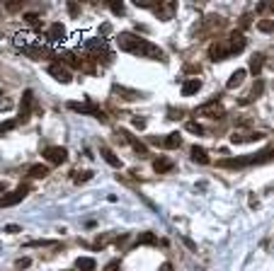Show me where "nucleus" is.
<instances>
[{
	"instance_id": "obj_27",
	"label": "nucleus",
	"mask_w": 274,
	"mask_h": 271,
	"mask_svg": "<svg viewBox=\"0 0 274 271\" xmlns=\"http://www.w3.org/2000/svg\"><path fill=\"white\" fill-rule=\"evenodd\" d=\"M88 180H92V172H88V170H83V172H73V181H75V184L88 181Z\"/></svg>"
},
{
	"instance_id": "obj_19",
	"label": "nucleus",
	"mask_w": 274,
	"mask_h": 271,
	"mask_svg": "<svg viewBox=\"0 0 274 271\" xmlns=\"http://www.w3.org/2000/svg\"><path fill=\"white\" fill-rule=\"evenodd\" d=\"M29 177H32V180H44V177H49V167H46V165H32V167H29Z\"/></svg>"
},
{
	"instance_id": "obj_5",
	"label": "nucleus",
	"mask_w": 274,
	"mask_h": 271,
	"mask_svg": "<svg viewBox=\"0 0 274 271\" xmlns=\"http://www.w3.org/2000/svg\"><path fill=\"white\" fill-rule=\"evenodd\" d=\"M68 109H73L78 114H90V116L100 119V121H107V114H105L100 107L90 104V102H83V104H80V102H68Z\"/></svg>"
},
{
	"instance_id": "obj_28",
	"label": "nucleus",
	"mask_w": 274,
	"mask_h": 271,
	"mask_svg": "<svg viewBox=\"0 0 274 271\" xmlns=\"http://www.w3.org/2000/svg\"><path fill=\"white\" fill-rule=\"evenodd\" d=\"M184 128H187L189 133H197V136H201V133H204V128H201L197 121H187V124H184Z\"/></svg>"
},
{
	"instance_id": "obj_26",
	"label": "nucleus",
	"mask_w": 274,
	"mask_h": 271,
	"mask_svg": "<svg viewBox=\"0 0 274 271\" xmlns=\"http://www.w3.org/2000/svg\"><path fill=\"white\" fill-rule=\"evenodd\" d=\"M136 245H155V235L153 233H143L136 237Z\"/></svg>"
},
{
	"instance_id": "obj_6",
	"label": "nucleus",
	"mask_w": 274,
	"mask_h": 271,
	"mask_svg": "<svg viewBox=\"0 0 274 271\" xmlns=\"http://www.w3.org/2000/svg\"><path fill=\"white\" fill-rule=\"evenodd\" d=\"M231 54H233V51H231L228 39H216V41L209 46V56H211V61H226Z\"/></svg>"
},
{
	"instance_id": "obj_13",
	"label": "nucleus",
	"mask_w": 274,
	"mask_h": 271,
	"mask_svg": "<svg viewBox=\"0 0 274 271\" xmlns=\"http://www.w3.org/2000/svg\"><path fill=\"white\" fill-rule=\"evenodd\" d=\"M175 167V163L170 160V158H165V155H160V158H155L153 160V170L158 172V175H165V172H170Z\"/></svg>"
},
{
	"instance_id": "obj_36",
	"label": "nucleus",
	"mask_w": 274,
	"mask_h": 271,
	"mask_svg": "<svg viewBox=\"0 0 274 271\" xmlns=\"http://www.w3.org/2000/svg\"><path fill=\"white\" fill-rule=\"evenodd\" d=\"M134 128H146V119H134Z\"/></svg>"
},
{
	"instance_id": "obj_23",
	"label": "nucleus",
	"mask_w": 274,
	"mask_h": 271,
	"mask_svg": "<svg viewBox=\"0 0 274 271\" xmlns=\"http://www.w3.org/2000/svg\"><path fill=\"white\" fill-rule=\"evenodd\" d=\"M262 66H265V56L262 54H255L253 58H250V73H255V75H260V71H262Z\"/></svg>"
},
{
	"instance_id": "obj_10",
	"label": "nucleus",
	"mask_w": 274,
	"mask_h": 271,
	"mask_svg": "<svg viewBox=\"0 0 274 271\" xmlns=\"http://www.w3.org/2000/svg\"><path fill=\"white\" fill-rule=\"evenodd\" d=\"M49 75H54L56 80H58V83H63V85L73 80V75H71V71H68V66H66V63H51V66H49Z\"/></svg>"
},
{
	"instance_id": "obj_21",
	"label": "nucleus",
	"mask_w": 274,
	"mask_h": 271,
	"mask_svg": "<svg viewBox=\"0 0 274 271\" xmlns=\"http://www.w3.org/2000/svg\"><path fill=\"white\" fill-rule=\"evenodd\" d=\"M192 160H194V163H199V165H209V163H211V160H209V155H206V150H204V148H197V145L192 148Z\"/></svg>"
},
{
	"instance_id": "obj_34",
	"label": "nucleus",
	"mask_w": 274,
	"mask_h": 271,
	"mask_svg": "<svg viewBox=\"0 0 274 271\" xmlns=\"http://www.w3.org/2000/svg\"><path fill=\"white\" fill-rule=\"evenodd\" d=\"M7 109H12V102L10 99H0V111H7Z\"/></svg>"
},
{
	"instance_id": "obj_41",
	"label": "nucleus",
	"mask_w": 274,
	"mask_h": 271,
	"mask_svg": "<svg viewBox=\"0 0 274 271\" xmlns=\"http://www.w3.org/2000/svg\"><path fill=\"white\" fill-rule=\"evenodd\" d=\"M0 194H7V181H0Z\"/></svg>"
},
{
	"instance_id": "obj_31",
	"label": "nucleus",
	"mask_w": 274,
	"mask_h": 271,
	"mask_svg": "<svg viewBox=\"0 0 274 271\" xmlns=\"http://www.w3.org/2000/svg\"><path fill=\"white\" fill-rule=\"evenodd\" d=\"M29 264H32V262H29V257H22V259H17V262H15V267H17V269H27Z\"/></svg>"
},
{
	"instance_id": "obj_12",
	"label": "nucleus",
	"mask_w": 274,
	"mask_h": 271,
	"mask_svg": "<svg viewBox=\"0 0 274 271\" xmlns=\"http://www.w3.org/2000/svg\"><path fill=\"white\" fill-rule=\"evenodd\" d=\"M228 44H231V51H233V54H240V51L245 49V34H243L240 29L231 32V36H228Z\"/></svg>"
},
{
	"instance_id": "obj_30",
	"label": "nucleus",
	"mask_w": 274,
	"mask_h": 271,
	"mask_svg": "<svg viewBox=\"0 0 274 271\" xmlns=\"http://www.w3.org/2000/svg\"><path fill=\"white\" fill-rule=\"evenodd\" d=\"M257 29H260V32H272V29H274V19H265V22H260V24H257Z\"/></svg>"
},
{
	"instance_id": "obj_40",
	"label": "nucleus",
	"mask_w": 274,
	"mask_h": 271,
	"mask_svg": "<svg viewBox=\"0 0 274 271\" xmlns=\"http://www.w3.org/2000/svg\"><path fill=\"white\" fill-rule=\"evenodd\" d=\"M158 271H172V264H170V262H163V264H160V269Z\"/></svg>"
},
{
	"instance_id": "obj_37",
	"label": "nucleus",
	"mask_w": 274,
	"mask_h": 271,
	"mask_svg": "<svg viewBox=\"0 0 274 271\" xmlns=\"http://www.w3.org/2000/svg\"><path fill=\"white\" fill-rule=\"evenodd\" d=\"M5 233L15 235V233H22V230H19V225H7V228H5Z\"/></svg>"
},
{
	"instance_id": "obj_2",
	"label": "nucleus",
	"mask_w": 274,
	"mask_h": 271,
	"mask_svg": "<svg viewBox=\"0 0 274 271\" xmlns=\"http://www.w3.org/2000/svg\"><path fill=\"white\" fill-rule=\"evenodd\" d=\"M274 158V145L265 148L257 155H248V158H228V160H219V167H248V165H260Z\"/></svg>"
},
{
	"instance_id": "obj_24",
	"label": "nucleus",
	"mask_w": 274,
	"mask_h": 271,
	"mask_svg": "<svg viewBox=\"0 0 274 271\" xmlns=\"http://www.w3.org/2000/svg\"><path fill=\"white\" fill-rule=\"evenodd\" d=\"M165 148H180L182 145V136L180 133H167V138L163 141Z\"/></svg>"
},
{
	"instance_id": "obj_18",
	"label": "nucleus",
	"mask_w": 274,
	"mask_h": 271,
	"mask_svg": "<svg viewBox=\"0 0 274 271\" xmlns=\"http://www.w3.org/2000/svg\"><path fill=\"white\" fill-rule=\"evenodd\" d=\"M100 155H102V158H105V160H107V163H110L112 167H122V160H119V158H117V155L112 153L107 145H100Z\"/></svg>"
},
{
	"instance_id": "obj_25",
	"label": "nucleus",
	"mask_w": 274,
	"mask_h": 271,
	"mask_svg": "<svg viewBox=\"0 0 274 271\" xmlns=\"http://www.w3.org/2000/svg\"><path fill=\"white\" fill-rule=\"evenodd\" d=\"M24 54L27 56H32V58H44V56H51V51H46V49H39V46H27L24 49Z\"/></svg>"
},
{
	"instance_id": "obj_8",
	"label": "nucleus",
	"mask_w": 274,
	"mask_h": 271,
	"mask_svg": "<svg viewBox=\"0 0 274 271\" xmlns=\"http://www.w3.org/2000/svg\"><path fill=\"white\" fill-rule=\"evenodd\" d=\"M44 158L51 165H63L68 160V150L61 148V145H49V148H44Z\"/></svg>"
},
{
	"instance_id": "obj_22",
	"label": "nucleus",
	"mask_w": 274,
	"mask_h": 271,
	"mask_svg": "<svg viewBox=\"0 0 274 271\" xmlns=\"http://www.w3.org/2000/svg\"><path fill=\"white\" fill-rule=\"evenodd\" d=\"M262 92H265V83H262V80H257V83H255V88H253V92H250V94H248L245 99H240V102H243V104H248V102L257 99V97H260Z\"/></svg>"
},
{
	"instance_id": "obj_32",
	"label": "nucleus",
	"mask_w": 274,
	"mask_h": 271,
	"mask_svg": "<svg viewBox=\"0 0 274 271\" xmlns=\"http://www.w3.org/2000/svg\"><path fill=\"white\" fill-rule=\"evenodd\" d=\"M110 7H112V12H114V15H124V5H122V2H119V5H117V2H112Z\"/></svg>"
},
{
	"instance_id": "obj_20",
	"label": "nucleus",
	"mask_w": 274,
	"mask_h": 271,
	"mask_svg": "<svg viewBox=\"0 0 274 271\" xmlns=\"http://www.w3.org/2000/svg\"><path fill=\"white\" fill-rule=\"evenodd\" d=\"M49 39H51V41H63V39H66L63 24H51V27H49Z\"/></svg>"
},
{
	"instance_id": "obj_16",
	"label": "nucleus",
	"mask_w": 274,
	"mask_h": 271,
	"mask_svg": "<svg viewBox=\"0 0 274 271\" xmlns=\"http://www.w3.org/2000/svg\"><path fill=\"white\" fill-rule=\"evenodd\" d=\"M114 94H122L124 99H141V97H143L138 90H129L124 85H114Z\"/></svg>"
},
{
	"instance_id": "obj_1",
	"label": "nucleus",
	"mask_w": 274,
	"mask_h": 271,
	"mask_svg": "<svg viewBox=\"0 0 274 271\" xmlns=\"http://www.w3.org/2000/svg\"><path fill=\"white\" fill-rule=\"evenodd\" d=\"M117 46L127 54H134L138 58H150V61H165V54L160 46L150 44L148 39H141L138 34L134 32H119L117 36Z\"/></svg>"
},
{
	"instance_id": "obj_11",
	"label": "nucleus",
	"mask_w": 274,
	"mask_h": 271,
	"mask_svg": "<svg viewBox=\"0 0 274 271\" xmlns=\"http://www.w3.org/2000/svg\"><path fill=\"white\" fill-rule=\"evenodd\" d=\"M153 10H155V15L163 19V22H167V19H172V15L177 12V2H158V5H153Z\"/></svg>"
},
{
	"instance_id": "obj_7",
	"label": "nucleus",
	"mask_w": 274,
	"mask_h": 271,
	"mask_svg": "<svg viewBox=\"0 0 274 271\" xmlns=\"http://www.w3.org/2000/svg\"><path fill=\"white\" fill-rule=\"evenodd\" d=\"M255 141H265L262 131H233L231 133V143L243 145V143H255Z\"/></svg>"
},
{
	"instance_id": "obj_9",
	"label": "nucleus",
	"mask_w": 274,
	"mask_h": 271,
	"mask_svg": "<svg viewBox=\"0 0 274 271\" xmlns=\"http://www.w3.org/2000/svg\"><path fill=\"white\" fill-rule=\"evenodd\" d=\"M197 114H199V116H209V119H221V116L226 114V109L221 107L216 99H211L209 104H201V107L197 109Z\"/></svg>"
},
{
	"instance_id": "obj_33",
	"label": "nucleus",
	"mask_w": 274,
	"mask_h": 271,
	"mask_svg": "<svg viewBox=\"0 0 274 271\" xmlns=\"http://www.w3.org/2000/svg\"><path fill=\"white\" fill-rule=\"evenodd\" d=\"M105 271H119V259H112L110 264L105 267Z\"/></svg>"
},
{
	"instance_id": "obj_14",
	"label": "nucleus",
	"mask_w": 274,
	"mask_h": 271,
	"mask_svg": "<svg viewBox=\"0 0 274 271\" xmlns=\"http://www.w3.org/2000/svg\"><path fill=\"white\" fill-rule=\"evenodd\" d=\"M245 75H248V71H245V68H238L236 73H231V78H228L226 88H228V90H233V88H240V85H243V80H245Z\"/></svg>"
},
{
	"instance_id": "obj_38",
	"label": "nucleus",
	"mask_w": 274,
	"mask_h": 271,
	"mask_svg": "<svg viewBox=\"0 0 274 271\" xmlns=\"http://www.w3.org/2000/svg\"><path fill=\"white\" fill-rule=\"evenodd\" d=\"M68 12H71V15H78V12H80V10H78V5H75V2H68Z\"/></svg>"
},
{
	"instance_id": "obj_15",
	"label": "nucleus",
	"mask_w": 274,
	"mask_h": 271,
	"mask_svg": "<svg viewBox=\"0 0 274 271\" xmlns=\"http://www.w3.org/2000/svg\"><path fill=\"white\" fill-rule=\"evenodd\" d=\"M199 90H201V80L192 78V80H187L182 85V97H192V94H197Z\"/></svg>"
},
{
	"instance_id": "obj_3",
	"label": "nucleus",
	"mask_w": 274,
	"mask_h": 271,
	"mask_svg": "<svg viewBox=\"0 0 274 271\" xmlns=\"http://www.w3.org/2000/svg\"><path fill=\"white\" fill-rule=\"evenodd\" d=\"M27 194H29V186H27V184H22V186L12 189V191H7V194H2V196H0V208H10V206H15V203H19Z\"/></svg>"
},
{
	"instance_id": "obj_39",
	"label": "nucleus",
	"mask_w": 274,
	"mask_h": 271,
	"mask_svg": "<svg viewBox=\"0 0 274 271\" xmlns=\"http://www.w3.org/2000/svg\"><path fill=\"white\" fill-rule=\"evenodd\" d=\"M248 24H250V15H243L240 17V27H248Z\"/></svg>"
},
{
	"instance_id": "obj_4",
	"label": "nucleus",
	"mask_w": 274,
	"mask_h": 271,
	"mask_svg": "<svg viewBox=\"0 0 274 271\" xmlns=\"http://www.w3.org/2000/svg\"><path fill=\"white\" fill-rule=\"evenodd\" d=\"M32 107H34V92L24 90V92H22V102H19L17 124H27V121H29V116H32Z\"/></svg>"
},
{
	"instance_id": "obj_35",
	"label": "nucleus",
	"mask_w": 274,
	"mask_h": 271,
	"mask_svg": "<svg viewBox=\"0 0 274 271\" xmlns=\"http://www.w3.org/2000/svg\"><path fill=\"white\" fill-rule=\"evenodd\" d=\"M27 22H29V24H39V15H34V12H29V15H27Z\"/></svg>"
},
{
	"instance_id": "obj_17",
	"label": "nucleus",
	"mask_w": 274,
	"mask_h": 271,
	"mask_svg": "<svg viewBox=\"0 0 274 271\" xmlns=\"http://www.w3.org/2000/svg\"><path fill=\"white\" fill-rule=\"evenodd\" d=\"M95 267H97V264H95L92 257H78V259H75V269L78 271H95Z\"/></svg>"
},
{
	"instance_id": "obj_29",
	"label": "nucleus",
	"mask_w": 274,
	"mask_h": 271,
	"mask_svg": "<svg viewBox=\"0 0 274 271\" xmlns=\"http://www.w3.org/2000/svg\"><path fill=\"white\" fill-rule=\"evenodd\" d=\"M12 128H17V121H15V119L2 121V124H0V133H7V131H12Z\"/></svg>"
}]
</instances>
